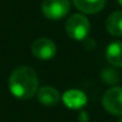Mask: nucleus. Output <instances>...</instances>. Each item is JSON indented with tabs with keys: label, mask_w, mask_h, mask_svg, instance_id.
I'll use <instances>...</instances> for the list:
<instances>
[{
	"label": "nucleus",
	"mask_w": 122,
	"mask_h": 122,
	"mask_svg": "<svg viewBox=\"0 0 122 122\" xmlns=\"http://www.w3.org/2000/svg\"><path fill=\"white\" fill-rule=\"evenodd\" d=\"M107 60L114 67L122 68V41L111 42L107 48Z\"/></svg>",
	"instance_id": "nucleus-9"
},
{
	"label": "nucleus",
	"mask_w": 122,
	"mask_h": 122,
	"mask_svg": "<svg viewBox=\"0 0 122 122\" xmlns=\"http://www.w3.org/2000/svg\"><path fill=\"white\" fill-rule=\"evenodd\" d=\"M117 3H118V5H121V6H122V0H117Z\"/></svg>",
	"instance_id": "nucleus-11"
},
{
	"label": "nucleus",
	"mask_w": 122,
	"mask_h": 122,
	"mask_svg": "<svg viewBox=\"0 0 122 122\" xmlns=\"http://www.w3.org/2000/svg\"><path fill=\"white\" fill-rule=\"evenodd\" d=\"M31 51L32 55L40 60H50L56 54V44L47 37H40L34 41Z\"/></svg>",
	"instance_id": "nucleus-5"
},
{
	"label": "nucleus",
	"mask_w": 122,
	"mask_h": 122,
	"mask_svg": "<svg viewBox=\"0 0 122 122\" xmlns=\"http://www.w3.org/2000/svg\"><path fill=\"white\" fill-rule=\"evenodd\" d=\"M72 1L80 12L86 15H93L103 10L107 0H72Z\"/></svg>",
	"instance_id": "nucleus-8"
},
{
	"label": "nucleus",
	"mask_w": 122,
	"mask_h": 122,
	"mask_svg": "<svg viewBox=\"0 0 122 122\" xmlns=\"http://www.w3.org/2000/svg\"><path fill=\"white\" fill-rule=\"evenodd\" d=\"M104 109L115 116H122V87L112 86L105 91L102 98Z\"/></svg>",
	"instance_id": "nucleus-4"
},
{
	"label": "nucleus",
	"mask_w": 122,
	"mask_h": 122,
	"mask_svg": "<svg viewBox=\"0 0 122 122\" xmlns=\"http://www.w3.org/2000/svg\"><path fill=\"white\" fill-rule=\"evenodd\" d=\"M62 102L70 109H80L85 107L87 97L83 91L77 89H71L62 95Z\"/></svg>",
	"instance_id": "nucleus-6"
},
{
	"label": "nucleus",
	"mask_w": 122,
	"mask_h": 122,
	"mask_svg": "<svg viewBox=\"0 0 122 122\" xmlns=\"http://www.w3.org/2000/svg\"><path fill=\"white\" fill-rule=\"evenodd\" d=\"M107 31L115 37L122 36V10L112 12L105 22Z\"/></svg>",
	"instance_id": "nucleus-10"
},
{
	"label": "nucleus",
	"mask_w": 122,
	"mask_h": 122,
	"mask_svg": "<svg viewBox=\"0 0 122 122\" xmlns=\"http://www.w3.org/2000/svg\"><path fill=\"white\" fill-rule=\"evenodd\" d=\"M66 34L74 41H83L90 32V22L81 13H74L66 20Z\"/></svg>",
	"instance_id": "nucleus-2"
},
{
	"label": "nucleus",
	"mask_w": 122,
	"mask_h": 122,
	"mask_svg": "<svg viewBox=\"0 0 122 122\" xmlns=\"http://www.w3.org/2000/svg\"><path fill=\"white\" fill-rule=\"evenodd\" d=\"M37 99L42 105L46 107H54L60 102V93L59 91L53 87V86H42L38 89L37 93Z\"/></svg>",
	"instance_id": "nucleus-7"
},
{
	"label": "nucleus",
	"mask_w": 122,
	"mask_h": 122,
	"mask_svg": "<svg viewBox=\"0 0 122 122\" xmlns=\"http://www.w3.org/2000/svg\"><path fill=\"white\" fill-rule=\"evenodd\" d=\"M117 122H122V118H121V120H118V121H117Z\"/></svg>",
	"instance_id": "nucleus-12"
},
{
	"label": "nucleus",
	"mask_w": 122,
	"mask_h": 122,
	"mask_svg": "<svg viewBox=\"0 0 122 122\" xmlns=\"http://www.w3.org/2000/svg\"><path fill=\"white\" fill-rule=\"evenodd\" d=\"M9 89L15 97L30 99L38 91V77L31 67H17L9 78Z\"/></svg>",
	"instance_id": "nucleus-1"
},
{
	"label": "nucleus",
	"mask_w": 122,
	"mask_h": 122,
	"mask_svg": "<svg viewBox=\"0 0 122 122\" xmlns=\"http://www.w3.org/2000/svg\"><path fill=\"white\" fill-rule=\"evenodd\" d=\"M41 10L47 19L59 20L70 12L71 3L70 0H43Z\"/></svg>",
	"instance_id": "nucleus-3"
}]
</instances>
